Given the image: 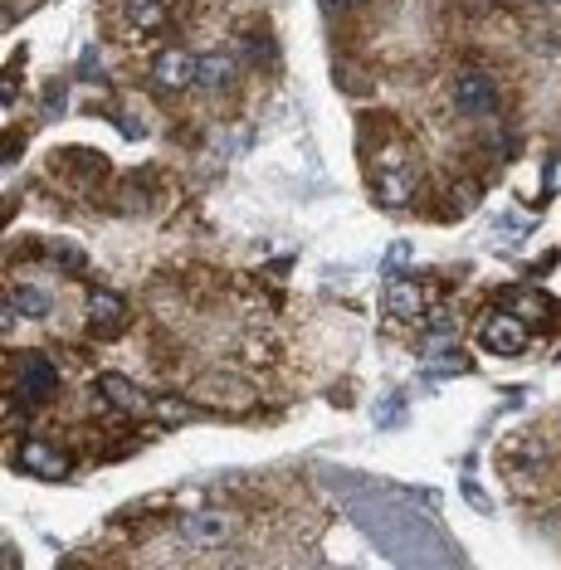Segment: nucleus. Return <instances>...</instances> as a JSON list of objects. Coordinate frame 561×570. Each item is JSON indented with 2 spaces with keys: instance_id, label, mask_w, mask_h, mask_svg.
I'll return each mask as SVG.
<instances>
[{
  "instance_id": "13",
  "label": "nucleus",
  "mask_w": 561,
  "mask_h": 570,
  "mask_svg": "<svg viewBox=\"0 0 561 570\" xmlns=\"http://www.w3.org/2000/svg\"><path fill=\"white\" fill-rule=\"evenodd\" d=\"M503 303H518V317L527 322H552V298H542V293H503Z\"/></svg>"
},
{
  "instance_id": "6",
  "label": "nucleus",
  "mask_w": 561,
  "mask_h": 570,
  "mask_svg": "<svg viewBox=\"0 0 561 570\" xmlns=\"http://www.w3.org/2000/svg\"><path fill=\"white\" fill-rule=\"evenodd\" d=\"M196 68H200L196 54L166 50V54H156V64H152V84L162 88V94H182V88L196 84Z\"/></svg>"
},
{
  "instance_id": "4",
  "label": "nucleus",
  "mask_w": 561,
  "mask_h": 570,
  "mask_svg": "<svg viewBox=\"0 0 561 570\" xmlns=\"http://www.w3.org/2000/svg\"><path fill=\"white\" fill-rule=\"evenodd\" d=\"M454 108L469 112V118H493L498 112V84L484 74V68H464V74L454 78Z\"/></svg>"
},
{
  "instance_id": "7",
  "label": "nucleus",
  "mask_w": 561,
  "mask_h": 570,
  "mask_svg": "<svg viewBox=\"0 0 561 570\" xmlns=\"http://www.w3.org/2000/svg\"><path fill=\"white\" fill-rule=\"evenodd\" d=\"M15 463L25 473H35V478H44V483H59L64 473H69V459H64L59 449H50V443H40V439H25L15 449Z\"/></svg>"
},
{
  "instance_id": "9",
  "label": "nucleus",
  "mask_w": 561,
  "mask_h": 570,
  "mask_svg": "<svg viewBox=\"0 0 561 570\" xmlns=\"http://www.w3.org/2000/svg\"><path fill=\"white\" fill-rule=\"evenodd\" d=\"M98 391H103V401H108V405L128 409V415H142V409H152L147 395H142L138 385H132L128 375H118V371H103V375H98Z\"/></svg>"
},
{
  "instance_id": "14",
  "label": "nucleus",
  "mask_w": 561,
  "mask_h": 570,
  "mask_svg": "<svg viewBox=\"0 0 561 570\" xmlns=\"http://www.w3.org/2000/svg\"><path fill=\"white\" fill-rule=\"evenodd\" d=\"M10 303H15L25 317H50V293L35 288V283H20V288L10 293Z\"/></svg>"
},
{
  "instance_id": "2",
  "label": "nucleus",
  "mask_w": 561,
  "mask_h": 570,
  "mask_svg": "<svg viewBox=\"0 0 561 570\" xmlns=\"http://www.w3.org/2000/svg\"><path fill=\"white\" fill-rule=\"evenodd\" d=\"M527 322L518 313H493L479 322V347L493 351V357H518V351H527Z\"/></svg>"
},
{
  "instance_id": "12",
  "label": "nucleus",
  "mask_w": 561,
  "mask_h": 570,
  "mask_svg": "<svg viewBox=\"0 0 561 570\" xmlns=\"http://www.w3.org/2000/svg\"><path fill=\"white\" fill-rule=\"evenodd\" d=\"M391 313L396 317H420L425 313V288L420 283H391Z\"/></svg>"
},
{
  "instance_id": "17",
  "label": "nucleus",
  "mask_w": 561,
  "mask_h": 570,
  "mask_svg": "<svg viewBox=\"0 0 561 570\" xmlns=\"http://www.w3.org/2000/svg\"><path fill=\"white\" fill-rule=\"evenodd\" d=\"M542 186H547V196H557V190H561V152L552 156V162H547V176H542Z\"/></svg>"
},
{
  "instance_id": "8",
  "label": "nucleus",
  "mask_w": 561,
  "mask_h": 570,
  "mask_svg": "<svg viewBox=\"0 0 561 570\" xmlns=\"http://www.w3.org/2000/svg\"><path fill=\"white\" fill-rule=\"evenodd\" d=\"M128 303L118 298V293H108V288H94L88 293V327H94L98 337H118L122 327H128Z\"/></svg>"
},
{
  "instance_id": "11",
  "label": "nucleus",
  "mask_w": 561,
  "mask_h": 570,
  "mask_svg": "<svg viewBox=\"0 0 561 570\" xmlns=\"http://www.w3.org/2000/svg\"><path fill=\"white\" fill-rule=\"evenodd\" d=\"M415 190V171H381L376 176V200L381 205H406Z\"/></svg>"
},
{
  "instance_id": "16",
  "label": "nucleus",
  "mask_w": 561,
  "mask_h": 570,
  "mask_svg": "<svg viewBox=\"0 0 561 570\" xmlns=\"http://www.w3.org/2000/svg\"><path fill=\"white\" fill-rule=\"evenodd\" d=\"M435 347H444V337H435ZM469 361L459 357V351H444V357H435V371H464Z\"/></svg>"
},
{
  "instance_id": "19",
  "label": "nucleus",
  "mask_w": 561,
  "mask_h": 570,
  "mask_svg": "<svg viewBox=\"0 0 561 570\" xmlns=\"http://www.w3.org/2000/svg\"><path fill=\"white\" fill-rule=\"evenodd\" d=\"M328 10H346V6H356V0H322Z\"/></svg>"
},
{
  "instance_id": "5",
  "label": "nucleus",
  "mask_w": 561,
  "mask_h": 570,
  "mask_svg": "<svg viewBox=\"0 0 561 570\" xmlns=\"http://www.w3.org/2000/svg\"><path fill=\"white\" fill-rule=\"evenodd\" d=\"M176 531L190 546H224V541H234V517L230 512H190V517H182Z\"/></svg>"
},
{
  "instance_id": "10",
  "label": "nucleus",
  "mask_w": 561,
  "mask_h": 570,
  "mask_svg": "<svg viewBox=\"0 0 561 570\" xmlns=\"http://www.w3.org/2000/svg\"><path fill=\"white\" fill-rule=\"evenodd\" d=\"M196 84L206 88V94H224V88L234 84V59L230 54H206L196 68Z\"/></svg>"
},
{
  "instance_id": "15",
  "label": "nucleus",
  "mask_w": 561,
  "mask_h": 570,
  "mask_svg": "<svg viewBox=\"0 0 561 570\" xmlns=\"http://www.w3.org/2000/svg\"><path fill=\"white\" fill-rule=\"evenodd\" d=\"M128 15H132V25H138L142 34H152L166 20V10L156 6V0H128Z\"/></svg>"
},
{
  "instance_id": "3",
  "label": "nucleus",
  "mask_w": 561,
  "mask_h": 570,
  "mask_svg": "<svg viewBox=\"0 0 561 570\" xmlns=\"http://www.w3.org/2000/svg\"><path fill=\"white\" fill-rule=\"evenodd\" d=\"M20 401L25 405H50L54 395H59V366H54L50 357H40V351H30V357H20Z\"/></svg>"
},
{
  "instance_id": "1",
  "label": "nucleus",
  "mask_w": 561,
  "mask_h": 570,
  "mask_svg": "<svg viewBox=\"0 0 561 570\" xmlns=\"http://www.w3.org/2000/svg\"><path fill=\"white\" fill-rule=\"evenodd\" d=\"M322 478H328V487L342 497L346 517H352L396 566H459L464 561V556L440 537V527H435L430 517L410 512L406 497L381 493L376 483H366V478H356V473H322Z\"/></svg>"
},
{
  "instance_id": "18",
  "label": "nucleus",
  "mask_w": 561,
  "mask_h": 570,
  "mask_svg": "<svg viewBox=\"0 0 561 570\" xmlns=\"http://www.w3.org/2000/svg\"><path fill=\"white\" fill-rule=\"evenodd\" d=\"M406 259H410V244H391V254H386V273H400V268H406Z\"/></svg>"
}]
</instances>
